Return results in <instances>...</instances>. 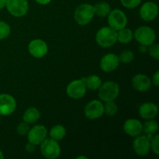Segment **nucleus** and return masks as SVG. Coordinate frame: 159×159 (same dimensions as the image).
I'll return each instance as SVG.
<instances>
[{"label":"nucleus","mask_w":159,"mask_h":159,"mask_svg":"<svg viewBox=\"0 0 159 159\" xmlns=\"http://www.w3.org/2000/svg\"><path fill=\"white\" fill-rule=\"evenodd\" d=\"M104 106V113L107 114V116L112 117L114 116L118 112V107L114 101H110V102H106Z\"/></svg>","instance_id":"393cba45"},{"label":"nucleus","mask_w":159,"mask_h":159,"mask_svg":"<svg viewBox=\"0 0 159 159\" xmlns=\"http://www.w3.org/2000/svg\"><path fill=\"white\" fill-rule=\"evenodd\" d=\"M40 150L41 155L48 159H55L61 155V147L58 141L47 138L40 144Z\"/></svg>","instance_id":"39448f33"},{"label":"nucleus","mask_w":159,"mask_h":159,"mask_svg":"<svg viewBox=\"0 0 159 159\" xmlns=\"http://www.w3.org/2000/svg\"><path fill=\"white\" fill-rule=\"evenodd\" d=\"M96 41L99 47L108 48L113 47L117 42L116 31L110 26H103L97 31Z\"/></svg>","instance_id":"f257e3e1"},{"label":"nucleus","mask_w":159,"mask_h":159,"mask_svg":"<svg viewBox=\"0 0 159 159\" xmlns=\"http://www.w3.org/2000/svg\"><path fill=\"white\" fill-rule=\"evenodd\" d=\"M107 22L110 27L116 31L127 27V17L124 11L120 9H115L110 11L107 16Z\"/></svg>","instance_id":"0eeeda50"},{"label":"nucleus","mask_w":159,"mask_h":159,"mask_svg":"<svg viewBox=\"0 0 159 159\" xmlns=\"http://www.w3.org/2000/svg\"><path fill=\"white\" fill-rule=\"evenodd\" d=\"M48 129L41 124H37L33 127H30L28 132L27 140L29 142L37 145H40L47 138H48Z\"/></svg>","instance_id":"1a4fd4ad"},{"label":"nucleus","mask_w":159,"mask_h":159,"mask_svg":"<svg viewBox=\"0 0 159 159\" xmlns=\"http://www.w3.org/2000/svg\"><path fill=\"white\" fill-rule=\"evenodd\" d=\"M40 117V113L36 107H30L25 110L23 115V120L29 124L37 122Z\"/></svg>","instance_id":"6ab92c4d"},{"label":"nucleus","mask_w":159,"mask_h":159,"mask_svg":"<svg viewBox=\"0 0 159 159\" xmlns=\"http://www.w3.org/2000/svg\"><path fill=\"white\" fill-rule=\"evenodd\" d=\"M131 85L136 91L145 93L152 88V79L147 75L137 74L132 78Z\"/></svg>","instance_id":"dca6fc26"},{"label":"nucleus","mask_w":159,"mask_h":159,"mask_svg":"<svg viewBox=\"0 0 159 159\" xmlns=\"http://www.w3.org/2000/svg\"><path fill=\"white\" fill-rule=\"evenodd\" d=\"M152 85H155V87H158L159 85V71H156L155 72V74L152 76Z\"/></svg>","instance_id":"2f4dec72"},{"label":"nucleus","mask_w":159,"mask_h":159,"mask_svg":"<svg viewBox=\"0 0 159 159\" xmlns=\"http://www.w3.org/2000/svg\"><path fill=\"white\" fill-rule=\"evenodd\" d=\"M95 16L93 6L89 3H82L77 6L74 12V18L80 26H85L91 23Z\"/></svg>","instance_id":"7ed1b4c3"},{"label":"nucleus","mask_w":159,"mask_h":159,"mask_svg":"<svg viewBox=\"0 0 159 159\" xmlns=\"http://www.w3.org/2000/svg\"><path fill=\"white\" fill-rule=\"evenodd\" d=\"M118 57H119L120 63L130 64L134 59V54L133 51H130V50H125L120 53Z\"/></svg>","instance_id":"a878e982"},{"label":"nucleus","mask_w":159,"mask_h":159,"mask_svg":"<svg viewBox=\"0 0 159 159\" xmlns=\"http://www.w3.org/2000/svg\"><path fill=\"white\" fill-rule=\"evenodd\" d=\"M4 158V155H3V152L0 150V159Z\"/></svg>","instance_id":"e433bc0d"},{"label":"nucleus","mask_w":159,"mask_h":159,"mask_svg":"<svg viewBox=\"0 0 159 159\" xmlns=\"http://www.w3.org/2000/svg\"><path fill=\"white\" fill-rule=\"evenodd\" d=\"M16 109V101L9 94H0V115L9 116L13 113Z\"/></svg>","instance_id":"ddd939ff"},{"label":"nucleus","mask_w":159,"mask_h":159,"mask_svg":"<svg viewBox=\"0 0 159 159\" xmlns=\"http://www.w3.org/2000/svg\"><path fill=\"white\" fill-rule=\"evenodd\" d=\"M48 134H49L50 138L52 139L57 141H60L63 140L66 136V129L63 125L57 124L51 127Z\"/></svg>","instance_id":"5701e85b"},{"label":"nucleus","mask_w":159,"mask_h":159,"mask_svg":"<svg viewBox=\"0 0 159 159\" xmlns=\"http://www.w3.org/2000/svg\"><path fill=\"white\" fill-rule=\"evenodd\" d=\"M120 94V86L116 82L107 81L98 89V96L102 102L114 101Z\"/></svg>","instance_id":"f03ea898"},{"label":"nucleus","mask_w":159,"mask_h":159,"mask_svg":"<svg viewBox=\"0 0 159 159\" xmlns=\"http://www.w3.org/2000/svg\"><path fill=\"white\" fill-rule=\"evenodd\" d=\"M83 82H85V85L88 89L96 91L99 89L100 85H102V82L101 80L100 77L96 75H92L85 78H82Z\"/></svg>","instance_id":"412c9836"},{"label":"nucleus","mask_w":159,"mask_h":159,"mask_svg":"<svg viewBox=\"0 0 159 159\" xmlns=\"http://www.w3.org/2000/svg\"><path fill=\"white\" fill-rule=\"evenodd\" d=\"M120 65L119 57L113 53H108L102 56L99 62L101 70L106 73H110L116 70Z\"/></svg>","instance_id":"2eb2a0df"},{"label":"nucleus","mask_w":159,"mask_h":159,"mask_svg":"<svg viewBox=\"0 0 159 159\" xmlns=\"http://www.w3.org/2000/svg\"><path fill=\"white\" fill-rule=\"evenodd\" d=\"M151 151L156 155H159V135L155 134L151 138Z\"/></svg>","instance_id":"c756f323"},{"label":"nucleus","mask_w":159,"mask_h":159,"mask_svg":"<svg viewBox=\"0 0 159 159\" xmlns=\"http://www.w3.org/2000/svg\"><path fill=\"white\" fill-rule=\"evenodd\" d=\"M93 8H94L95 16H97L101 18L107 17L111 11V7L107 2H99L95 4Z\"/></svg>","instance_id":"b1692460"},{"label":"nucleus","mask_w":159,"mask_h":159,"mask_svg":"<svg viewBox=\"0 0 159 159\" xmlns=\"http://www.w3.org/2000/svg\"><path fill=\"white\" fill-rule=\"evenodd\" d=\"M124 7L127 9H135L141 5L142 0H120Z\"/></svg>","instance_id":"7c9ffc66"},{"label":"nucleus","mask_w":159,"mask_h":159,"mask_svg":"<svg viewBox=\"0 0 159 159\" xmlns=\"http://www.w3.org/2000/svg\"><path fill=\"white\" fill-rule=\"evenodd\" d=\"M87 88L82 79L73 80L67 85L66 93L71 99H82L86 93Z\"/></svg>","instance_id":"9b49d317"},{"label":"nucleus","mask_w":159,"mask_h":159,"mask_svg":"<svg viewBox=\"0 0 159 159\" xmlns=\"http://www.w3.org/2000/svg\"><path fill=\"white\" fill-rule=\"evenodd\" d=\"M84 114L89 120H96L104 114V106L101 100L93 99L87 102L84 108Z\"/></svg>","instance_id":"6e6552de"},{"label":"nucleus","mask_w":159,"mask_h":159,"mask_svg":"<svg viewBox=\"0 0 159 159\" xmlns=\"http://www.w3.org/2000/svg\"><path fill=\"white\" fill-rule=\"evenodd\" d=\"M134 38L142 46L148 47L156 40V34L152 27L148 26H141L135 30Z\"/></svg>","instance_id":"20e7f679"},{"label":"nucleus","mask_w":159,"mask_h":159,"mask_svg":"<svg viewBox=\"0 0 159 159\" xmlns=\"http://www.w3.org/2000/svg\"><path fill=\"white\" fill-rule=\"evenodd\" d=\"M123 129L126 134L132 138H135L142 133L143 124L139 120L130 118L124 122Z\"/></svg>","instance_id":"f3484780"},{"label":"nucleus","mask_w":159,"mask_h":159,"mask_svg":"<svg viewBox=\"0 0 159 159\" xmlns=\"http://www.w3.org/2000/svg\"><path fill=\"white\" fill-rule=\"evenodd\" d=\"M52 0H35V2L38 4L42 5V6H46V5L49 4Z\"/></svg>","instance_id":"72a5a7b5"},{"label":"nucleus","mask_w":159,"mask_h":159,"mask_svg":"<svg viewBox=\"0 0 159 159\" xmlns=\"http://www.w3.org/2000/svg\"><path fill=\"white\" fill-rule=\"evenodd\" d=\"M133 149L138 156H146L151 152V139L145 134L135 137L133 141Z\"/></svg>","instance_id":"9d476101"},{"label":"nucleus","mask_w":159,"mask_h":159,"mask_svg":"<svg viewBox=\"0 0 159 159\" xmlns=\"http://www.w3.org/2000/svg\"><path fill=\"white\" fill-rule=\"evenodd\" d=\"M158 130V124L156 120L154 119L147 120L144 124H143V130L142 132L148 137L149 138H152L155 134H157Z\"/></svg>","instance_id":"aec40b11"},{"label":"nucleus","mask_w":159,"mask_h":159,"mask_svg":"<svg viewBox=\"0 0 159 159\" xmlns=\"http://www.w3.org/2000/svg\"><path fill=\"white\" fill-rule=\"evenodd\" d=\"M11 33V27L6 22L0 20V40L7 38Z\"/></svg>","instance_id":"bb28decb"},{"label":"nucleus","mask_w":159,"mask_h":159,"mask_svg":"<svg viewBox=\"0 0 159 159\" xmlns=\"http://www.w3.org/2000/svg\"><path fill=\"white\" fill-rule=\"evenodd\" d=\"M147 48H148V47L142 46V45H141V46H140L139 50H140V51H141V52L144 53V52H146V51H147V50H148Z\"/></svg>","instance_id":"c9c22d12"},{"label":"nucleus","mask_w":159,"mask_h":159,"mask_svg":"<svg viewBox=\"0 0 159 159\" xmlns=\"http://www.w3.org/2000/svg\"><path fill=\"white\" fill-rule=\"evenodd\" d=\"M140 17L144 21H152L158 15V6L154 2H146L141 5L139 10Z\"/></svg>","instance_id":"4468645a"},{"label":"nucleus","mask_w":159,"mask_h":159,"mask_svg":"<svg viewBox=\"0 0 159 159\" xmlns=\"http://www.w3.org/2000/svg\"><path fill=\"white\" fill-rule=\"evenodd\" d=\"M28 51L35 58H42L48 52V43L42 39H34L28 44Z\"/></svg>","instance_id":"f8f14e48"},{"label":"nucleus","mask_w":159,"mask_h":159,"mask_svg":"<svg viewBox=\"0 0 159 159\" xmlns=\"http://www.w3.org/2000/svg\"><path fill=\"white\" fill-rule=\"evenodd\" d=\"M148 52L149 55L155 60L158 61L159 59V45L158 43H152V45L148 47Z\"/></svg>","instance_id":"cd10ccee"},{"label":"nucleus","mask_w":159,"mask_h":159,"mask_svg":"<svg viewBox=\"0 0 159 159\" xmlns=\"http://www.w3.org/2000/svg\"><path fill=\"white\" fill-rule=\"evenodd\" d=\"M30 124L26 122H21L16 127V132L20 136H26L30 130Z\"/></svg>","instance_id":"c85d7f7f"},{"label":"nucleus","mask_w":159,"mask_h":159,"mask_svg":"<svg viewBox=\"0 0 159 159\" xmlns=\"http://www.w3.org/2000/svg\"><path fill=\"white\" fill-rule=\"evenodd\" d=\"M139 116L144 120L155 119L158 113V108L157 105L152 102H146L141 104L138 110Z\"/></svg>","instance_id":"a211bd4d"},{"label":"nucleus","mask_w":159,"mask_h":159,"mask_svg":"<svg viewBox=\"0 0 159 159\" xmlns=\"http://www.w3.org/2000/svg\"><path fill=\"white\" fill-rule=\"evenodd\" d=\"M78 159H80V158H85V159H87V157H85V156H79L77 158Z\"/></svg>","instance_id":"4c0bfd02"},{"label":"nucleus","mask_w":159,"mask_h":159,"mask_svg":"<svg viewBox=\"0 0 159 159\" xmlns=\"http://www.w3.org/2000/svg\"><path fill=\"white\" fill-rule=\"evenodd\" d=\"M6 0H0V9L6 7Z\"/></svg>","instance_id":"f704fd0d"},{"label":"nucleus","mask_w":159,"mask_h":159,"mask_svg":"<svg viewBox=\"0 0 159 159\" xmlns=\"http://www.w3.org/2000/svg\"><path fill=\"white\" fill-rule=\"evenodd\" d=\"M27 0H6V8L12 16L20 18L27 14L29 11Z\"/></svg>","instance_id":"423d86ee"},{"label":"nucleus","mask_w":159,"mask_h":159,"mask_svg":"<svg viewBox=\"0 0 159 159\" xmlns=\"http://www.w3.org/2000/svg\"><path fill=\"white\" fill-rule=\"evenodd\" d=\"M116 39L120 43L127 44L130 43L134 39V32L129 28H124L116 31Z\"/></svg>","instance_id":"4be33fe9"},{"label":"nucleus","mask_w":159,"mask_h":159,"mask_svg":"<svg viewBox=\"0 0 159 159\" xmlns=\"http://www.w3.org/2000/svg\"><path fill=\"white\" fill-rule=\"evenodd\" d=\"M35 148H36V145L35 144H32V143L29 142L28 141L27 144H26V147H25V149H26V152H28V153H33V152L35 151Z\"/></svg>","instance_id":"473e14b6"}]
</instances>
